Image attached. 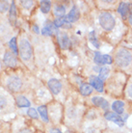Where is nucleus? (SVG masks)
<instances>
[{"label":"nucleus","mask_w":132,"mask_h":133,"mask_svg":"<svg viewBox=\"0 0 132 133\" xmlns=\"http://www.w3.org/2000/svg\"><path fill=\"white\" fill-rule=\"evenodd\" d=\"M115 62L120 68H126L132 62V54L126 48H121L116 52Z\"/></svg>","instance_id":"obj_1"},{"label":"nucleus","mask_w":132,"mask_h":133,"mask_svg":"<svg viewBox=\"0 0 132 133\" xmlns=\"http://www.w3.org/2000/svg\"><path fill=\"white\" fill-rule=\"evenodd\" d=\"M19 56L23 61H29L33 56V48L27 39H22L19 42V48H18Z\"/></svg>","instance_id":"obj_2"},{"label":"nucleus","mask_w":132,"mask_h":133,"mask_svg":"<svg viewBox=\"0 0 132 133\" xmlns=\"http://www.w3.org/2000/svg\"><path fill=\"white\" fill-rule=\"evenodd\" d=\"M99 23L104 30L111 31L115 27L116 21L114 17L111 14L105 12V13H102L99 16Z\"/></svg>","instance_id":"obj_3"},{"label":"nucleus","mask_w":132,"mask_h":133,"mask_svg":"<svg viewBox=\"0 0 132 133\" xmlns=\"http://www.w3.org/2000/svg\"><path fill=\"white\" fill-rule=\"evenodd\" d=\"M7 87L12 92H17L22 87V81L18 76H16V75L10 76L7 80Z\"/></svg>","instance_id":"obj_4"},{"label":"nucleus","mask_w":132,"mask_h":133,"mask_svg":"<svg viewBox=\"0 0 132 133\" xmlns=\"http://www.w3.org/2000/svg\"><path fill=\"white\" fill-rule=\"evenodd\" d=\"M47 86L49 88V90L51 91V93L55 96L58 95L62 90V83L58 79H55V78H51L47 82Z\"/></svg>","instance_id":"obj_5"},{"label":"nucleus","mask_w":132,"mask_h":133,"mask_svg":"<svg viewBox=\"0 0 132 133\" xmlns=\"http://www.w3.org/2000/svg\"><path fill=\"white\" fill-rule=\"evenodd\" d=\"M3 62L4 64L8 66H16L17 65V56L13 54L12 52H6L4 54L3 57Z\"/></svg>","instance_id":"obj_6"},{"label":"nucleus","mask_w":132,"mask_h":133,"mask_svg":"<svg viewBox=\"0 0 132 133\" xmlns=\"http://www.w3.org/2000/svg\"><path fill=\"white\" fill-rule=\"evenodd\" d=\"M90 84L91 86L94 87L97 92H102L103 91V81L99 77L92 76L90 77Z\"/></svg>","instance_id":"obj_7"},{"label":"nucleus","mask_w":132,"mask_h":133,"mask_svg":"<svg viewBox=\"0 0 132 133\" xmlns=\"http://www.w3.org/2000/svg\"><path fill=\"white\" fill-rule=\"evenodd\" d=\"M78 18H79V11L77 9V7L73 6L67 17V20H68V22H75Z\"/></svg>","instance_id":"obj_8"},{"label":"nucleus","mask_w":132,"mask_h":133,"mask_svg":"<svg viewBox=\"0 0 132 133\" xmlns=\"http://www.w3.org/2000/svg\"><path fill=\"white\" fill-rule=\"evenodd\" d=\"M92 101L93 103L96 105V106L98 107H101L102 109H106L107 107L109 106V103L106 99H104L103 97H94L92 98Z\"/></svg>","instance_id":"obj_9"},{"label":"nucleus","mask_w":132,"mask_h":133,"mask_svg":"<svg viewBox=\"0 0 132 133\" xmlns=\"http://www.w3.org/2000/svg\"><path fill=\"white\" fill-rule=\"evenodd\" d=\"M105 118L108 121H112V122H114V123H118V124H119V125H121V127H122V123H122V118H121L118 114L113 113V112H107V113L105 114Z\"/></svg>","instance_id":"obj_10"},{"label":"nucleus","mask_w":132,"mask_h":133,"mask_svg":"<svg viewBox=\"0 0 132 133\" xmlns=\"http://www.w3.org/2000/svg\"><path fill=\"white\" fill-rule=\"evenodd\" d=\"M58 40H59L60 45L63 49H67L69 45V36L66 33H60L59 37H58Z\"/></svg>","instance_id":"obj_11"},{"label":"nucleus","mask_w":132,"mask_h":133,"mask_svg":"<svg viewBox=\"0 0 132 133\" xmlns=\"http://www.w3.org/2000/svg\"><path fill=\"white\" fill-rule=\"evenodd\" d=\"M123 106H124V103L121 101V100H117L114 101L112 104V109L115 111L116 114H122L123 113Z\"/></svg>","instance_id":"obj_12"},{"label":"nucleus","mask_w":132,"mask_h":133,"mask_svg":"<svg viewBox=\"0 0 132 133\" xmlns=\"http://www.w3.org/2000/svg\"><path fill=\"white\" fill-rule=\"evenodd\" d=\"M79 90H80V93H81V95H82V96H85V97H87V96H90V95L92 94L93 87L91 86L90 84L84 83V84H81Z\"/></svg>","instance_id":"obj_13"},{"label":"nucleus","mask_w":132,"mask_h":133,"mask_svg":"<svg viewBox=\"0 0 132 133\" xmlns=\"http://www.w3.org/2000/svg\"><path fill=\"white\" fill-rule=\"evenodd\" d=\"M16 101H17V106L19 107H29L30 106V101L27 99L24 96H17L16 97Z\"/></svg>","instance_id":"obj_14"},{"label":"nucleus","mask_w":132,"mask_h":133,"mask_svg":"<svg viewBox=\"0 0 132 133\" xmlns=\"http://www.w3.org/2000/svg\"><path fill=\"white\" fill-rule=\"evenodd\" d=\"M38 112L40 113V116L41 118L43 119V122H45V123H48V114H47V107L45 105H42V106H39L38 108Z\"/></svg>","instance_id":"obj_15"},{"label":"nucleus","mask_w":132,"mask_h":133,"mask_svg":"<svg viewBox=\"0 0 132 133\" xmlns=\"http://www.w3.org/2000/svg\"><path fill=\"white\" fill-rule=\"evenodd\" d=\"M9 17H10L11 21L15 23V21L17 20V7L15 2H12L10 6V11H9Z\"/></svg>","instance_id":"obj_16"},{"label":"nucleus","mask_w":132,"mask_h":133,"mask_svg":"<svg viewBox=\"0 0 132 133\" xmlns=\"http://www.w3.org/2000/svg\"><path fill=\"white\" fill-rule=\"evenodd\" d=\"M65 13H66V9H65V7L62 6V5H57V6L54 7V9H53V14H54V16H56V17H62L65 16Z\"/></svg>","instance_id":"obj_17"},{"label":"nucleus","mask_w":132,"mask_h":133,"mask_svg":"<svg viewBox=\"0 0 132 133\" xmlns=\"http://www.w3.org/2000/svg\"><path fill=\"white\" fill-rule=\"evenodd\" d=\"M40 6H41V11H42V13L43 14H47L49 13L50 9H51V2L50 1H41L40 2Z\"/></svg>","instance_id":"obj_18"},{"label":"nucleus","mask_w":132,"mask_h":133,"mask_svg":"<svg viewBox=\"0 0 132 133\" xmlns=\"http://www.w3.org/2000/svg\"><path fill=\"white\" fill-rule=\"evenodd\" d=\"M9 46H10V48L12 49V51L14 52V54L17 56V55H18V48H17V38L16 37H14V38H12L11 39V41L9 42Z\"/></svg>","instance_id":"obj_19"},{"label":"nucleus","mask_w":132,"mask_h":133,"mask_svg":"<svg viewBox=\"0 0 132 133\" xmlns=\"http://www.w3.org/2000/svg\"><path fill=\"white\" fill-rule=\"evenodd\" d=\"M128 4L127 3H124V2H122L121 5L119 7V13L122 15V17H126L127 16V14H128Z\"/></svg>","instance_id":"obj_20"},{"label":"nucleus","mask_w":132,"mask_h":133,"mask_svg":"<svg viewBox=\"0 0 132 133\" xmlns=\"http://www.w3.org/2000/svg\"><path fill=\"white\" fill-rule=\"evenodd\" d=\"M109 72H110V70L107 68V66H102L100 70H99V78L102 80H105L108 75H109Z\"/></svg>","instance_id":"obj_21"},{"label":"nucleus","mask_w":132,"mask_h":133,"mask_svg":"<svg viewBox=\"0 0 132 133\" xmlns=\"http://www.w3.org/2000/svg\"><path fill=\"white\" fill-rule=\"evenodd\" d=\"M66 21H68L66 17H58V18H56V19L54 20L53 24H54V26L55 27H62L66 24Z\"/></svg>","instance_id":"obj_22"},{"label":"nucleus","mask_w":132,"mask_h":133,"mask_svg":"<svg viewBox=\"0 0 132 133\" xmlns=\"http://www.w3.org/2000/svg\"><path fill=\"white\" fill-rule=\"evenodd\" d=\"M90 41H91V43L95 45V46L96 47V48H98L99 47V43H98V41H97V39H96V34H95V32H91L90 33Z\"/></svg>","instance_id":"obj_23"},{"label":"nucleus","mask_w":132,"mask_h":133,"mask_svg":"<svg viewBox=\"0 0 132 133\" xmlns=\"http://www.w3.org/2000/svg\"><path fill=\"white\" fill-rule=\"evenodd\" d=\"M94 60L96 64H99V65H104L103 64V59H102V55L100 52L98 51H96L95 52V57H94Z\"/></svg>","instance_id":"obj_24"},{"label":"nucleus","mask_w":132,"mask_h":133,"mask_svg":"<svg viewBox=\"0 0 132 133\" xmlns=\"http://www.w3.org/2000/svg\"><path fill=\"white\" fill-rule=\"evenodd\" d=\"M9 9L8 1H0V13H5Z\"/></svg>","instance_id":"obj_25"},{"label":"nucleus","mask_w":132,"mask_h":133,"mask_svg":"<svg viewBox=\"0 0 132 133\" xmlns=\"http://www.w3.org/2000/svg\"><path fill=\"white\" fill-rule=\"evenodd\" d=\"M7 104H8V100H7L6 97L0 95V111L5 109L7 106Z\"/></svg>","instance_id":"obj_26"},{"label":"nucleus","mask_w":132,"mask_h":133,"mask_svg":"<svg viewBox=\"0 0 132 133\" xmlns=\"http://www.w3.org/2000/svg\"><path fill=\"white\" fill-rule=\"evenodd\" d=\"M20 3L22 5L23 8H25L27 10L31 9L34 5V1H30V0H25V1H20Z\"/></svg>","instance_id":"obj_27"},{"label":"nucleus","mask_w":132,"mask_h":133,"mask_svg":"<svg viewBox=\"0 0 132 133\" xmlns=\"http://www.w3.org/2000/svg\"><path fill=\"white\" fill-rule=\"evenodd\" d=\"M27 115L30 117V118H32V119H38V111L36 109H34V108H30L28 109L27 111Z\"/></svg>","instance_id":"obj_28"},{"label":"nucleus","mask_w":132,"mask_h":133,"mask_svg":"<svg viewBox=\"0 0 132 133\" xmlns=\"http://www.w3.org/2000/svg\"><path fill=\"white\" fill-rule=\"evenodd\" d=\"M102 59H103V64H112L113 63V59L110 55H102Z\"/></svg>","instance_id":"obj_29"},{"label":"nucleus","mask_w":132,"mask_h":133,"mask_svg":"<svg viewBox=\"0 0 132 133\" xmlns=\"http://www.w3.org/2000/svg\"><path fill=\"white\" fill-rule=\"evenodd\" d=\"M17 133H33V132H32V130L28 129V128H23V129L19 130Z\"/></svg>","instance_id":"obj_30"},{"label":"nucleus","mask_w":132,"mask_h":133,"mask_svg":"<svg viewBox=\"0 0 132 133\" xmlns=\"http://www.w3.org/2000/svg\"><path fill=\"white\" fill-rule=\"evenodd\" d=\"M127 95H128L129 97L132 98V84L130 85V86H129L128 90H127Z\"/></svg>","instance_id":"obj_31"},{"label":"nucleus","mask_w":132,"mask_h":133,"mask_svg":"<svg viewBox=\"0 0 132 133\" xmlns=\"http://www.w3.org/2000/svg\"><path fill=\"white\" fill-rule=\"evenodd\" d=\"M33 30L36 32V34H40V30H39V28H38V26H37V25H34Z\"/></svg>","instance_id":"obj_32"},{"label":"nucleus","mask_w":132,"mask_h":133,"mask_svg":"<svg viewBox=\"0 0 132 133\" xmlns=\"http://www.w3.org/2000/svg\"><path fill=\"white\" fill-rule=\"evenodd\" d=\"M50 132H51V133H62L59 129H57V128H53V129H51V131H50Z\"/></svg>","instance_id":"obj_33"},{"label":"nucleus","mask_w":132,"mask_h":133,"mask_svg":"<svg viewBox=\"0 0 132 133\" xmlns=\"http://www.w3.org/2000/svg\"><path fill=\"white\" fill-rule=\"evenodd\" d=\"M129 23H130L132 25V14H131V16L129 17Z\"/></svg>","instance_id":"obj_34"}]
</instances>
